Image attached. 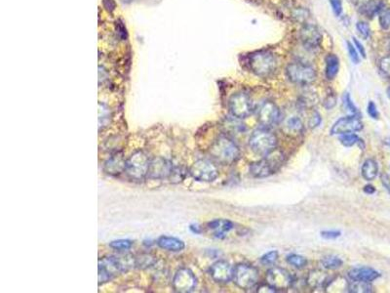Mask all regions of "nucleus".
<instances>
[{
	"instance_id": "obj_1",
	"label": "nucleus",
	"mask_w": 390,
	"mask_h": 293,
	"mask_svg": "<svg viewBox=\"0 0 390 293\" xmlns=\"http://www.w3.org/2000/svg\"><path fill=\"white\" fill-rule=\"evenodd\" d=\"M136 266V257L132 254L108 256L98 260V284H104Z\"/></svg>"
},
{
	"instance_id": "obj_2",
	"label": "nucleus",
	"mask_w": 390,
	"mask_h": 293,
	"mask_svg": "<svg viewBox=\"0 0 390 293\" xmlns=\"http://www.w3.org/2000/svg\"><path fill=\"white\" fill-rule=\"evenodd\" d=\"M210 154L217 162L223 165H229L238 160L240 149L230 138L220 136L210 147Z\"/></svg>"
},
{
	"instance_id": "obj_3",
	"label": "nucleus",
	"mask_w": 390,
	"mask_h": 293,
	"mask_svg": "<svg viewBox=\"0 0 390 293\" xmlns=\"http://www.w3.org/2000/svg\"><path fill=\"white\" fill-rule=\"evenodd\" d=\"M249 66L251 71L260 77L270 76L277 68L275 56L265 50H260L253 53L249 59Z\"/></svg>"
},
{
	"instance_id": "obj_4",
	"label": "nucleus",
	"mask_w": 390,
	"mask_h": 293,
	"mask_svg": "<svg viewBox=\"0 0 390 293\" xmlns=\"http://www.w3.org/2000/svg\"><path fill=\"white\" fill-rule=\"evenodd\" d=\"M249 146L257 154L266 156L275 150L277 146V138L275 134L268 129L259 128L250 136Z\"/></svg>"
},
{
	"instance_id": "obj_5",
	"label": "nucleus",
	"mask_w": 390,
	"mask_h": 293,
	"mask_svg": "<svg viewBox=\"0 0 390 293\" xmlns=\"http://www.w3.org/2000/svg\"><path fill=\"white\" fill-rule=\"evenodd\" d=\"M149 156L143 150L135 151L126 159L125 172L135 181H142L147 177L148 167L150 163Z\"/></svg>"
},
{
	"instance_id": "obj_6",
	"label": "nucleus",
	"mask_w": 390,
	"mask_h": 293,
	"mask_svg": "<svg viewBox=\"0 0 390 293\" xmlns=\"http://www.w3.org/2000/svg\"><path fill=\"white\" fill-rule=\"evenodd\" d=\"M287 76L292 83L308 85L315 81L316 71L313 67L303 63H292L287 67Z\"/></svg>"
},
{
	"instance_id": "obj_7",
	"label": "nucleus",
	"mask_w": 390,
	"mask_h": 293,
	"mask_svg": "<svg viewBox=\"0 0 390 293\" xmlns=\"http://www.w3.org/2000/svg\"><path fill=\"white\" fill-rule=\"evenodd\" d=\"M259 271L254 266L238 264L233 271V282L241 290H252L259 282Z\"/></svg>"
},
{
	"instance_id": "obj_8",
	"label": "nucleus",
	"mask_w": 390,
	"mask_h": 293,
	"mask_svg": "<svg viewBox=\"0 0 390 293\" xmlns=\"http://www.w3.org/2000/svg\"><path fill=\"white\" fill-rule=\"evenodd\" d=\"M190 174L196 181L210 183L219 177V169L212 161L199 159L190 168Z\"/></svg>"
},
{
	"instance_id": "obj_9",
	"label": "nucleus",
	"mask_w": 390,
	"mask_h": 293,
	"mask_svg": "<svg viewBox=\"0 0 390 293\" xmlns=\"http://www.w3.org/2000/svg\"><path fill=\"white\" fill-rule=\"evenodd\" d=\"M278 156L275 158V156H271V153H269L265 158L252 163L250 165V173L255 178H265L272 175L282 163V160Z\"/></svg>"
},
{
	"instance_id": "obj_10",
	"label": "nucleus",
	"mask_w": 390,
	"mask_h": 293,
	"mask_svg": "<svg viewBox=\"0 0 390 293\" xmlns=\"http://www.w3.org/2000/svg\"><path fill=\"white\" fill-rule=\"evenodd\" d=\"M292 275L285 269L273 267L266 274V283L274 291H285L292 287Z\"/></svg>"
},
{
	"instance_id": "obj_11",
	"label": "nucleus",
	"mask_w": 390,
	"mask_h": 293,
	"mask_svg": "<svg viewBox=\"0 0 390 293\" xmlns=\"http://www.w3.org/2000/svg\"><path fill=\"white\" fill-rule=\"evenodd\" d=\"M196 286L197 279L194 272L188 268L180 269L173 279V289L177 293H192L196 289Z\"/></svg>"
},
{
	"instance_id": "obj_12",
	"label": "nucleus",
	"mask_w": 390,
	"mask_h": 293,
	"mask_svg": "<svg viewBox=\"0 0 390 293\" xmlns=\"http://www.w3.org/2000/svg\"><path fill=\"white\" fill-rule=\"evenodd\" d=\"M229 110L236 118L248 117L253 112V104L249 95L244 92L234 94L229 100Z\"/></svg>"
},
{
	"instance_id": "obj_13",
	"label": "nucleus",
	"mask_w": 390,
	"mask_h": 293,
	"mask_svg": "<svg viewBox=\"0 0 390 293\" xmlns=\"http://www.w3.org/2000/svg\"><path fill=\"white\" fill-rule=\"evenodd\" d=\"M363 129V123L358 114L341 117L338 119L331 128V135H344L358 132Z\"/></svg>"
},
{
	"instance_id": "obj_14",
	"label": "nucleus",
	"mask_w": 390,
	"mask_h": 293,
	"mask_svg": "<svg viewBox=\"0 0 390 293\" xmlns=\"http://www.w3.org/2000/svg\"><path fill=\"white\" fill-rule=\"evenodd\" d=\"M258 119L262 126L271 127L278 123L280 119V110L273 102L267 101L260 106Z\"/></svg>"
},
{
	"instance_id": "obj_15",
	"label": "nucleus",
	"mask_w": 390,
	"mask_h": 293,
	"mask_svg": "<svg viewBox=\"0 0 390 293\" xmlns=\"http://www.w3.org/2000/svg\"><path fill=\"white\" fill-rule=\"evenodd\" d=\"M173 170L172 163L161 156H156L150 159L147 178L149 179H164L168 178Z\"/></svg>"
},
{
	"instance_id": "obj_16",
	"label": "nucleus",
	"mask_w": 390,
	"mask_h": 293,
	"mask_svg": "<svg viewBox=\"0 0 390 293\" xmlns=\"http://www.w3.org/2000/svg\"><path fill=\"white\" fill-rule=\"evenodd\" d=\"M233 271L234 268L228 262L219 260L211 266L210 275L216 283L227 284L233 279Z\"/></svg>"
},
{
	"instance_id": "obj_17",
	"label": "nucleus",
	"mask_w": 390,
	"mask_h": 293,
	"mask_svg": "<svg viewBox=\"0 0 390 293\" xmlns=\"http://www.w3.org/2000/svg\"><path fill=\"white\" fill-rule=\"evenodd\" d=\"M300 40L307 49H315L320 46L322 42V34L319 29L313 25H305L299 34Z\"/></svg>"
},
{
	"instance_id": "obj_18",
	"label": "nucleus",
	"mask_w": 390,
	"mask_h": 293,
	"mask_svg": "<svg viewBox=\"0 0 390 293\" xmlns=\"http://www.w3.org/2000/svg\"><path fill=\"white\" fill-rule=\"evenodd\" d=\"M330 281L329 275L322 270H312L308 273L306 278L307 286L314 290L326 289L330 286Z\"/></svg>"
},
{
	"instance_id": "obj_19",
	"label": "nucleus",
	"mask_w": 390,
	"mask_h": 293,
	"mask_svg": "<svg viewBox=\"0 0 390 293\" xmlns=\"http://www.w3.org/2000/svg\"><path fill=\"white\" fill-rule=\"evenodd\" d=\"M126 159L122 153H116L112 155L104 163V171L111 176H118L122 172H125Z\"/></svg>"
},
{
	"instance_id": "obj_20",
	"label": "nucleus",
	"mask_w": 390,
	"mask_h": 293,
	"mask_svg": "<svg viewBox=\"0 0 390 293\" xmlns=\"http://www.w3.org/2000/svg\"><path fill=\"white\" fill-rule=\"evenodd\" d=\"M347 276L351 281L372 283L380 278L381 275L378 271L372 268H354L348 272Z\"/></svg>"
},
{
	"instance_id": "obj_21",
	"label": "nucleus",
	"mask_w": 390,
	"mask_h": 293,
	"mask_svg": "<svg viewBox=\"0 0 390 293\" xmlns=\"http://www.w3.org/2000/svg\"><path fill=\"white\" fill-rule=\"evenodd\" d=\"M157 244L162 249H165L168 251H173V252H180V251L184 250L186 247V244L182 240L174 238V237H168V236H161L157 240Z\"/></svg>"
},
{
	"instance_id": "obj_22",
	"label": "nucleus",
	"mask_w": 390,
	"mask_h": 293,
	"mask_svg": "<svg viewBox=\"0 0 390 293\" xmlns=\"http://www.w3.org/2000/svg\"><path fill=\"white\" fill-rule=\"evenodd\" d=\"M208 228L215 232L217 238H224L227 233L233 229V223L226 219H217L208 223Z\"/></svg>"
},
{
	"instance_id": "obj_23",
	"label": "nucleus",
	"mask_w": 390,
	"mask_h": 293,
	"mask_svg": "<svg viewBox=\"0 0 390 293\" xmlns=\"http://www.w3.org/2000/svg\"><path fill=\"white\" fill-rule=\"evenodd\" d=\"M303 130V123L297 115H292L285 120L283 131L290 136H298Z\"/></svg>"
},
{
	"instance_id": "obj_24",
	"label": "nucleus",
	"mask_w": 390,
	"mask_h": 293,
	"mask_svg": "<svg viewBox=\"0 0 390 293\" xmlns=\"http://www.w3.org/2000/svg\"><path fill=\"white\" fill-rule=\"evenodd\" d=\"M359 8L361 14H363L365 17L373 18L382 12V10L385 8V3L382 0H369Z\"/></svg>"
},
{
	"instance_id": "obj_25",
	"label": "nucleus",
	"mask_w": 390,
	"mask_h": 293,
	"mask_svg": "<svg viewBox=\"0 0 390 293\" xmlns=\"http://www.w3.org/2000/svg\"><path fill=\"white\" fill-rule=\"evenodd\" d=\"M326 69H325V74L326 77L329 80L334 79L340 70V59L337 55L335 54H329L326 57Z\"/></svg>"
},
{
	"instance_id": "obj_26",
	"label": "nucleus",
	"mask_w": 390,
	"mask_h": 293,
	"mask_svg": "<svg viewBox=\"0 0 390 293\" xmlns=\"http://www.w3.org/2000/svg\"><path fill=\"white\" fill-rule=\"evenodd\" d=\"M361 173L365 180H367V181L375 180L379 174V166H378L377 161H375L374 159H371V158L367 159L362 165Z\"/></svg>"
},
{
	"instance_id": "obj_27",
	"label": "nucleus",
	"mask_w": 390,
	"mask_h": 293,
	"mask_svg": "<svg viewBox=\"0 0 390 293\" xmlns=\"http://www.w3.org/2000/svg\"><path fill=\"white\" fill-rule=\"evenodd\" d=\"M347 290L349 293H372L373 288L370 283L367 282H360V281H352L347 286Z\"/></svg>"
},
{
	"instance_id": "obj_28",
	"label": "nucleus",
	"mask_w": 390,
	"mask_h": 293,
	"mask_svg": "<svg viewBox=\"0 0 390 293\" xmlns=\"http://www.w3.org/2000/svg\"><path fill=\"white\" fill-rule=\"evenodd\" d=\"M322 267L326 270H337L339 268H341L343 264L342 260L341 258H339L338 256H326L324 257L321 261H320Z\"/></svg>"
},
{
	"instance_id": "obj_29",
	"label": "nucleus",
	"mask_w": 390,
	"mask_h": 293,
	"mask_svg": "<svg viewBox=\"0 0 390 293\" xmlns=\"http://www.w3.org/2000/svg\"><path fill=\"white\" fill-rule=\"evenodd\" d=\"M286 260H287L288 264L292 265L294 268H297V269H302L307 265L306 258H304L303 256L298 255V254H291V255L287 256Z\"/></svg>"
},
{
	"instance_id": "obj_30",
	"label": "nucleus",
	"mask_w": 390,
	"mask_h": 293,
	"mask_svg": "<svg viewBox=\"0 0 390 293\" xmlns=\"http://www.w3.org/2000/svg\"><path fill=\"white\" fill-rule=\"evenodd\" d=\"M340 142L343 146L349 147V146H355L356 144L362 143V140L357 135H355L353 133H350V134L341 135V138H340Z\"/></svg>"
},
{
	"instance_id": "obj_31",
	"label": "nucleus",
	"mask_w": 390,
	"mask_h": 293,
	"mask_svg": "<svg viewBox=\"0 0 390 293\" xmlns=\"http://www.w3.org/2000/svg\"><path fill=\"white\" fill-rule=\"evenodd\" d=\"M379 22L383 30L390 29V9L384 8L379 14Z\"/></svg>"
},
{
	"instance_id": "obj_32",
	"label": "nucleus",
	"mask_w": 390,
	"mask_h": 293,
	"mask_svg": "<svg viewBox=\"0 0 390 293\" xmlns=\"http://www.w3.org/2000/svg\"><path fill=\"white\" fill-rule=\"evenodd\" d=\"M277 259H278V252L276 250H272L261 256L260 263L264 266H269V265H273L277 261Z\"/></svg>"
},
{
	"instance_id": "obj_33",
	"label": "nucleus",
	"mask_w": 390,
	"mask_h": 293,
	"mask_svg": "<svg viewBox=\"0 0 390 293\" xmlns=\"http://www.w3.org/2000/svg\"><path fill=\"white\" fill-rule=\"evenodd\" d=\"M109 246L115 250L118 251H125L130 249L133 246V242L129 240H119V241H114L109 244Z\"/></svg>"
},
{
	"instance_id": "obj_34",
	"label": "nucleus",
	"mask_w": 390,
	"mask_h": 293,
	"mask_svg": "<svg viewBox=\"0 0 390 293\" xmlns=\"http://www.w3.org/2000/svg\"><path fill=\"white\" fill-rule=\"evenodd\" d=\"M380 70L385 76L390 78V55L384 57L380 61Z\"/></svg>"
},
{
	"instance_id": "obj_35",
	"label": "nucleus",
	"mask_w": 390,
	"mask_h": 293,
	"mask_svg": "<svg viewBox=\"0 0 390 293\" xmlns=\"http://www.w3.org/2000/svg\"><path fill=\"white\" fill-rule=\"evenodd\" d=\"M343 106L345 107V109L350 111L352 114H358V110L357 108L355 107V105L353 104L349 93H345L343 96Z\"/></svg>"
},
{
	"instance_id": "obj_36",
	"label": "nucleus",
	"mask_w": 390,
	"mask_h": 293,
	"mask_svg": "<svg viewBox=\"0 0 390 293\" xmlns=\"http://www.w3.org/2000/svg\"><path fill=\"white\" fill-rule=\"evenodd\" d=\"M356 29L358 31V33L360 34V36L364 38H368L371 35V31H370V27L367 23L365 22H358L356 25Z\"/></svg>"
},
{
	"instance_id": "obj_37",
	"label": "nucleus",
	"mask_w": 390,
	"mask_h": 293,
	"mask_svg": "<svg viewBox=\"0 0 390 293\" xmlns=\"http://www.w3.org/2000/svg\"><path fill=\"white\" fill-rule=\"evenodd\" d=\"M185 176H186V172L183 170V168L174 167L173 170H172L171 175L169 176V178H174V182L175 183H179V182L184 180Z\"/></svg>"
},
{
	"instance_id": "obj_38",
	"label": "nucleus",
	"mask_w": 390,
	"mask_h": 293,
	"mask_svg": "<svg viewBox=\"0 0 390 293\" xmlns=\"http://www.w3.org/2000/svg\"><path fill=\"white\" fill-rule=\"evenodd\" d=\"M346 44H347V50H348V53H349V56H350L351 61H352L354 64H358L359 61H360V57H359V55H358L357 49L355 48V46H354L351 42H349V41H347Z\"/></svg>"
},
{
	"instance_id": "obj_39",
	"label": "nucleus",
	"mask_w": 390,
	"mask_h": 293,
	"mask_svg": "<svg viewBox=\"0 0 390 293\" xmlns=\"http://www.w3.org/2000/svg\"><path fill=\"white\" fill-rule=\"evenodd\" d=\"M317 98L315 97L313 94H304L301 97V102H299L303 107H312L314 106L317 102Z\"/></svg>"
},
{
	"instance_id": "obj_40",
	"label": "nucleus",
	"mask_w": 390,
	"mask_h": 293,
	"mask_svg": "<svg viewBox=\"0 0 390 293\" xmlns=\"http://www.w3.org/2000/svg\"><path fill=\"white\" fill-rule=\"evenodd\" d=\"M336 104H337V97H336V95L334 93L328 94L326 98L324 99V102H323V105H324V107L327 110L333 109L336 106Z\"/></svg>"
},
{
	"instance_id": "obj_41",
	"label": "nucleus",
	"mask_w": 390,
	"mask_h": 293,
	"mask_svg": "<svg viewBox=\"0 0 390 293\" xmlns=\"http://www.w3.org/2000/svg\"><path fill=\"white\" fill-rule=\"evenodd\" d=\"M367 111H368V114H369L372 118H374V119H379L380 113H379L378 108H377V106H376V104H375L374 102H372V101L369 102L368 108H367Z\"/></svg>"
},
{
	"instance_id": "obj_42",
	"label": "nucleus",
	"mask_w": 390,
	"mask_h": 293,
	"mask_svg": "<svg viewBox=\"0 0 390 293\" xmlns=\"http://www.w3.org/2000/svg\"><path fill=\"white\" fill-rule=\"evenodd\" d=\"M321 123V115L319 114V112L314 111L311 115V117L309 118L308 121V125L310 128H316L317 126H319Z\"/></svg>"
},
{
	"instance_id": "obj_43",
	"label": "nucleus",
	"mask_w": 390,
	"mask_h": 293,
	"mask_svg": "<svg viewBox=\"0 0 390 293\" xmlns=\"http://www.w3.org/2000/svg\"><path fill=\"white\" fill-rule=\"evenodd\" d=\"M340 231H323L321 232V237L325 240H336L341 237Z\"/></svg>"
},
{
	"instance_id": "obj_44",
	"label": "nucleus",
	"mask_w": 390,
	"mask_h": 293,
	"mask_svg": "<svg viewBox=\"0 0 390 293\" xmlns=\"http://www.w3.org/2000/svg\"><path fill=\"white\" fill-rule=\"evenodd\" d=\"M332 10L336 16H340L342 13V1L341 0H329Z\"/></svg>"
},
{
	"instance_id": "obj_45",
	"label": "nucleus",
	"mask_w": 390,
	"mask_h": 293,
	"mask_svg": "<svg viewBox=\"0 0 390 293\" xmlns=\"http://www.w3.org/2000/svg\"><path fill=\"white\" fill-rule=\"evenodd\" d=\"M353 44H354V46L356 47V49L358 50V52L361 54V56H362L363 58H366V50L364 48L363 44H362L357 38H355V37H353Z\"/></svg>"
},
{
	"instance_id": "obj_46",
	"label": "nucleus",
	"mask_w": 390,
	"mask_h": 293,
	"mask_svg": "<svg viewBox=\"0 0 390 293\" xmlns=\"http://www.w3.org/2000/svg\"><path fill=\"white\" fill-rule=\"evenodd\" d=\"M364 192L366 194H368V195H373L376 192V189L373 186H371V185H367L364 188Z\"/></svg>"
},
{
	"instance_id": "obj_47",
	"label": "nucleus",
	"mask_w": 390,
	"mask_h": 293,
	"mask_svg": "<svg viewBox=\"0 0 390 293\" xmlns=\"http://www.w3.org/2000/svg\"><path fill=\"white\" fill-rule=\"evenodd\" d=\"M352 3H354L355 5H358L359 7H361L363 4H365L366 2H368L369 0H351Z\"/></svg>"
},
{
	"instance_id": "obj_48",
	"label": "nucleus",
	"mask_w": 390,
	"mask_h": 293,
	"mask_svg": "<svg viewBox=\"0 0 390 293\" xmlns=\"http://www.w3.org/2000/svg\"><path fill=\"white\" fill-rule=\"evenodd\" d=\"M388 95H389V97L390 98V87L388 89Z\"/></svg>"
},
{
	"instance_id": "obj_49",
	"label": "nucleus",
	"mask_w": 390,
	"mask_h": 293,
	"mask_svg": "<svg viewBox=\"0 0 390 293\" xmlns=\"http://www.w3.org/2000/svg\"><path fill=\"white\" fill-rule=\"evenodd\" d=\"M387 144H388V145L390 146V139H389V140L387 141Z\"/></svg>"
},
{
	"instance_id": "obj_50",
	"label": "nucleus",
	"mask_w": 390,
	"mask_h": 293,
	"mask_svg": "<svg viewBox=\"0 0 390 293\" xmlns=\"http://www.w3.org/2000/svg\"></svg>"
},
{
	"instance_id": "obj_51",
	"label": "nucleus",
	"mask_w": 390,
	"mask_h": 293,
	"mask_svg": "<svg viewBox=\"0 0 390 293\" xmlns=\"http://www.w3.org/2000/svg\"></svg>"
}]
</instances>
